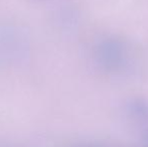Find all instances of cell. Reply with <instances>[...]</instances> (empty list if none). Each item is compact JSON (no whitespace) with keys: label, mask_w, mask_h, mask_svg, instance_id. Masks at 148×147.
Returning <instances> with one entry per match:
<instances>
[]
</instances>
